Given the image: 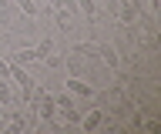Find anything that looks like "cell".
I'll use <instances>...</instances> for the list:
<instances>
[{"label": "cell", "mask_w": 161, "mask_h": 134, "mask_svg": "<svg viewBox=\"0 0 161 134\" xmlns=\"http://www.w3.org/2000/svg\"><path fill=\"white\" fill-rule=\"evenodd\" d=\"M101 121H104V111H101V107H94L87 117H80V127H84V131H94Z\"/></svg>", "instance_id": "obj_2"}, {"label": "cell", "mask_w": 161, "mask_h": 134, "mask_svg": "<svg viewBox=\"0 0 161 134\" xmlns=\"http://www.w3.org/2000/svg\"><path fill=\"white\" fill-rule=\"evenodd\" d=\"M97 54H101V61L108 64L111 71H118V54H114V47H101L97 44Z\"/></svg>", "instance_id": "obj_3"}, {"label": "cell", "mask_w": 161, "mask_h": 134, "mask_svg": "<svg viewBox=\"0 0 161 134\" xmlns=\"http://www.w3.org/2000/svg\"><path fill=\"white\" fill-rule=\"evenodd\" d=\"M74 3H77V10L84 13V17H91V20L97 17V3H94V0H74Z\"/></svg>", "instance_id": "obj_6"}, {"label": "cell", "mask_w": 161, "mask_h": 134, "mask_svg": "<svg viewBox=\"0 0 161 134\" xmlns=\"http://www.w3.org/2000/svg\"><path fill=\"white\" fill-rule=\"evenodd\" d=\"M0 44H3V37H0Z\"/></svg>", "instance_id": "obj_8"}, {"label": "cell", "mask_w": 161, "mask_h": 134, "mask_svg": "<svg viewBox=\"0 0 161 134\" xmlns=\"http://www.w3.org/2000/svg\"><path fill=\"white\" fill-rule=\"evenodd\" d=\"M0 77L10 81V61H7V57H0Z\"/></svg>", "instance_id": "obj_7"}, {"label": "cell", "mask_w": 161, "mask_h": 134, "mask_svg": "<svg viewBox=\"0 0 161 134\" xmlns=\"http://www.w3.org/2000/svg\"><path fill=\"white\" fill-rule=\"evenodd\" d=\"M30 61H37V57H34V47H20V51L10 57V64H30Z\"/></svg>", "instance_id": "obj_5"}, {"label": "cell", "mask_w": 161, "mask_h": 134, "mask_svg": "<svg viewBox=\"0 0 161 134\" xmlns=\"http://www.w3.org/2000/svg\"><path fill=\"white\" fill-rule=\"evenodd\" d=\"M64 87H67V94H74V97H94V87H91V84H84L77 74H74V77H67V84H64Z\"/></svg>", "instance_id": "obj_1"}, {"label": "cell", "mask_w": 161, "mask_h": 134, "mask_svg": "<svg viewBox=\"0 0 161 134\" xmlns=\"http://www.w3.org/2000/svg\"><path fill=\"white\" fill-rule=\"evenodd\" d=\"M14 104V91H10L7 77H0V107H10Z\"/></svg>", "instance_id": "obj_4"}]
</instances>
